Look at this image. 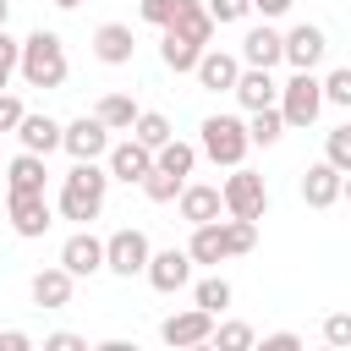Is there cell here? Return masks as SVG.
Returning a JSON list of instances; mask_svg holds the SVG:
<instances>
[{
  "instance_id": "12",
  "label": "cell",
  "mask_w": 351,
  "mask_h": 351,
  "mask_svg": "<svg viewBox=\"0 0 351 351\" xmlns=\"http://www.w3.org/2000/svg\"><path fill=\"white\" fill-rule=\"evenodd\" d=\"M104 170H110V181H126V186H137V181L154 170V148H143L137 137H126V143H110V148H104Z\"/></svg>"
},
{
  "instance_id": "38",
  "label": "cell",
  "mask_w": 351,
  "mask_h": 351,
  "mask_svg": "<svg viewBox=\"0 0 351 351\" xmlns=\"http://www.w3.org/2000/svg\"><path fill=\"white\" fill-rule=\"evenodd\" d=\"M137 16H143L148 27H165V22L176 16V0H137Z\"/></svg>"
},
{
  "instance_id": "37",
  "label": "cell",
  "mask_w": 351,
  "mask_h": 351,
  "mask_svg": "<svg viewBox=\"0 0 351 351\" xmlns=\"http://www.w3.org/2000/svg\"><path fill=\"white\" fill-rule=\"evenodd\" d=\"M324 340H329L335 351H346V346H351V313H329V318H324Z\"/></svg>"
},
{
  "instance_id": "40",
  "label": "cell",
  "mask_w": 351,
  "mask_h": 351,
  "mask_svg": "<svg viewBox=\"0 0 351 351\" xmlns=\"http://www.w3.org/2000/svg\"><path fill=\"white\" fill-rule=\"evenodd\" d=\"M16 121H22V99L0 88V137H5V132H16Z\"/></svg>"
},
{
  "instance_id": "20",
  "label": "cell",
  "mask_w": 351,
  "mask_h": 351,
  "mask_svg": "<svg viewBox=\"0 0 351 351\" xmlns=\"http://www.w3.org/2000/svg\"><path fill=\"white\" fill-rule=\"evenodd\" d=\"M236 60H241V66H263V71H274V66H280V27H269V22L247 27Z\"/></svg>"
},
{
  "instance_id": "45",
  "label": "cell",
  "mask_w": 351,
  "mask_h": 351,
  "mask_svg": "<svg viewBox=\"0 0 351 351\" xmlns=\"http://www.w3.org/2000/svg\"><path fill=\"white\" fill-rule=\"evenodd\" d=\"M49 5H55V11H77L82 0H49Z\"/></svg>"
},
{
  "instance_id": "14",
  "label": "cell",
  "mask_w": 351,
  "mask_h": 351,
  "mask_svg": "<svg viewBox=\"0 0 351 351\" xmlns=\"http://www.w3.org/2000/svg\"><path fill=\"white\" fill-rule=\"evenodd\" d=\"M236 71H241V60H236L230 49H214V44H203V55H197V66H192V77H197L203 93H230Z\"/></svg>"
},
{
  "instance_id": "39",
  "label": "cell",
  "mask_w": 351,
  "mask_h": 351,
  "mask_svg": "<svg viewBox=\"0 0 351 351\" xmlns=\"http://www.w3.org/2000/svg\"><path fill=\"white\" fill-rule=\"evenodd\" d=\"M16 44H22V38H11V33L0 27V88H11V77H16Z\"/></svg>"
},
{
  "instance_id": "41",
  "label": "cell",
  "mask_w": 351,
  "mask_h": 351,
  "mask_svg": "<svg viewBox=\"0 0 351 351\" xmlns=\"http://www.w3.org/2000/svg\"><path fill=\"white\" fill-rule=\"evenodd\" d=\"M44 351H88V340L71 329H55V335H44Z\"/></svg>"
},
{
  "instance_id": "42",
  "label": "cell",
  "mask_w": 351,
  "mask_h": 351,
  "mask_svg": "<svg viewBox=\"0 0 351 351\" xmlns=\"http://www.w3.org/2000/svg\"><path fill=\"white\" fill-rule=\"evenodd\" d=\"M263 351H302V335L280 329V335H263Z\"/></svg>"
},
{
  "instance_id": "44",
  "label": "cell",
  "mask_w": 351,
  "mask_h": 351,
  "mask_svg": "<svg viewBox=\"0 0 351 351\" xmlns=\"http://www.w3.org/2000/svg\"><path fill=\"white\" fill-rule=\"evenodd\" d=\"M33 340L22 335V329H0V351H27Z\"/></svg>"
},
{
  "instance_id": "19",
  "label": "cell",
  "mask_w": 351,
  "mask_h": 351,
  "mask_svg": "<svg viewBox=\"0 0 351 351\" xmlns=\"http://www.w3.org/2000/svg\"><path fill=\"white\" fill-rule=\"evenodd\" d=\"M132 55H137V38H132L126 22H99V27H93V60H104V66H132Z\"/></svg>"
},
{
  "instance_id": "3",
  "label": "cell",
  "mask_w": 351,
  "mask_h": 351,
  "mask_svg": "<svg viewBox=\"0 0 351 351\" xmlns=\"http://www.w3.org/2000/svg\"><path fill=\"white\" fill-rule=\"evenodd\" d=\"M247 148L252 143H247V121L241 115H225V110L203 115V126H197V154L203 159H214V165L230 170V165H247Z\"/></svg>"
},
{
  "instance_id": "32",
  "label": "cell",
  "mask_w": 351,
  "mask_h": 351,
  "mask_svg": "<svg viewBox=\"0 0 351 351\" xmlns=\"http://www.w3.org/2000/svg\"><path fill=\"white\" fill-rule=\"evenodd\" d=\"M324 159H329L340 176H351V121H340V126L324 132Z\"/></svg>"
},
{
  "instance_id": "24",
  "label": "cell",
  "mask_w": 351,
  "mask_h": 351,
  "mask_svg": "<svg viewBox=\"0 0 351 351\" xmlns=\"http://www.w3.org/2000/svg\"><path fill=\"white\" fill-rule=\"evenodd\" d=\"M197 55H203V44H192V38H186V33H176V27H159V60H165V71L192 77Z\"/></svg>"
},
{
  "instance_id": "26",
  "label": "cell",
  "mask_w": 351,
  "mask_h": 351,
  "mask_svg": "<svg viewBox=\"0 0 351 351\" xmlns=\"http://www.w3.org/2000/svg\"><path fill=\"white\" fill-rule=\"evenodd\" d=\"M93 115L104 121V132H132V121H137V99H132V93H104V99L93 104Z\"/></svg>"
},
{
  "instance_id": "31",
  "label": "cell",
  "mask_w": 351,
  "mask_h": 351,
  "mask_svg": "<svg viewBox=\"0 0 351 351\" xmlns=\"http://www.w3.org/2000/svg\"><path fill=\"white\" fill-rule=\"evenodd\" d=\"M208 346H219V351H252V346H258V335H252V324H241V318H230V324H219V318H214Z\"/></svg>"
},
{
  "instance_id": "36",
  "label": "cell",
  "mask_w": 351,
  "mask_h": 351,
  "mask_svg": "<svg viewBox=\"0 0 351 351\" xmlns=\"http://www.w3.org/2000/svg\"><path fill=\"white\" fill-rule=\"evenodd\" d=\"M203 5H208L214 27H219V22H247V16H252V5H247V0H203Z\"/></svg>"
},
{
  "instance_id": "23",
  "label": "cell",
  "mask_w": 351,
  "mask_h": 351,
  "mask_svg": "<svg viewBox=\"0 0 351 351\" xmlns=\"http://www.w3.org/2000/svg\"><path fill=\"white\" fill-rule=\"evenodd\" d=\"M0 176H5V186L11 192H44L49 186V165H44V154H11L5 165H0Z\"/></svg>"
},
{
  "instance_id": "21",
  "label": "cell",
  "mask_w": 351,
  "mask_h": 351,
  "mask_svg": "<svg viewBox=\"0 0 351 351\" xmlns=\"http://www.w3.org/2000/svg\"><path fill=\"white\" fill-rule=\"evenodd\" d=\"M230 93H236L241 110H263V104H274L280 82H274V71H263V66H241L236 82H230Z\"/></svg>"
},
{
  "instance_id": "6",
  "label": "cell",
  "mask_w": 351,
  "mask_h": 351,
  "mask_svg": "<svg viewBox=\"0 0 351 351\" xmlns=\"http://www.w3.org/2000/svg\"><path fill=\"white\" fill-rule=\"evenodd\" d=\"M324 55H329V33L318 22H296L291 33H280V60L291 71H318Z\"/></svg>"
},
{
  "instance_id": "28",
  "label": "cell",
  "mask_w": 351,
  "mask_h": 351,
  "mask_svg": "<svg viewBox=\"0 0 351 351\" xmlns=\"http://www.w3.org/2000/svg\"><path fill=\"white\" fill-rule=\"evenodd\" d=\"M230 302H236V291H230L225 274H203V280L192 285V307H203V313H214V318H219Z\"/></svg>"
},
{
  "instance_id": "7",
  "label": "cell",
  "mask_w": 351,
  "mask_h": 351,
  "mask_svg": "<svg viewBox=\"0 0 351 351\" xmlns=\"http://www.w3.org/2000/svg\"><path fill=\"white\" fill-rule=\"evenodd\" d=\"M148 236L137 230V225H126V230H115V236H104V274H115V280H132V274H143V263H148Z\"/></svg>"
},
{
  "instance_id": "16",
  "label": "cell",
  "mask_w": 351,
  "mask_h": 351,
  "mask_svg": "<svg viewBox=\"0 0 351 351\" xmlns=\"http://www.w3.org/2000/svg\"><path fill=\"white\" fill-rule=\"evenodd\" d=\"M176 208H181V219H186V225H203V219H219V214H225V203H219V186H214V181H181Z\"/></svg>"
},
{
  "instance_id": "33",
  "label": "cell",
  "mask_w": 351,
  "mask_h": 351,
  "mask_svg": "<svg viewBox=\"0 0 351 351\" xmlns=\"http://www.w3.org/2000/svg\"><path fill=\"white\" fill-rule=\"evenodd\" d=\"M181 181H186V176H170V170H159V165H154V170H148L137 186H143V197H148V203H176Z\"/></svg>"
},
{
  "instance_id": "10",
  "label": "cell",
  "mask_w": 351,
  "mask_h": 351,
  "mask_svg": "<svg viewBox=\"0 0 351 351\" xmlns=\"http://www.w3.org/2000/svg\"><path fill=\"white\" fill-rule=\"evenodd\" d=\"M143 280H148L159 296H176V291H186V285H192V258H186V247L148 252V263H143Z\"/></svg>"
},
{
  "instance_id": "9",
  "label": "cell",
  "mask_w": 351,
  "mask_h": 351,
  "mask_svg": "<svg viewBox=\"0 0 351 351\" xmlns=\"http://www.w3.org/2000/svg\"><path fill=\"white\" fill-rule=\"evenodd\" d=\"M60 269H66L71 280H93V274H104V236H93L88 225L71 230V236L60 241Z\"/></svg>"
},
{
  "instance_id": "17",
  "label": "cell",
  "mask_w": 351,
  "mask_h": 351,
  "mask_svg": "<svg viewBox=\"0 0 351 351\" xmlns=\"http://www.w3.org/2000/svg\"><path fill=\"white\" fill-rule=\"evenodd\" d=\"M186 258H192V263H203V269H219V263L230 258V236H225V219H203V225H192Z\"/></svg>"
},
{
  "instance_id": "27",
  "label": "cell",
  "mask_w": 351,
  "mask_h": 351,
  "mask_svg": "<svg viewBox=\"0 0 351 351\" xmlns=\"http://www.w3.org/2000/svg\"><path fill=\"white\" fill-rule=\"evenodd\" d=\"M280 137H285V121H280V110H274V104L247 110V143H252V148H274Z\"/></svg>"
},
{
  "instance_id": "35",
  "label": "cell",
  "mask_w": 351,
  "mask_h": 351,
  "mask_svg": "<svg viewBox=\"0 0 351 351\" xmlns=\"http://www.w3.org/2000/svg\"><path fill=\"white\" fill-rule=\"evenodd\" d=\"M225 236H230V258H241V252L258 247V219H236V214H225Z\"/></svg>"
},
{
  "instance_id": "47",
  "label": "cell",
  "mask_w": 351,
  "mask_h": 351,
  "mask_svg": "<svg viewBox=\"0 0 351 351\" xmlns=\"http://www.w3.org/2000/svg\"><path fill=\"white\" fill-rule=\"evenodd\" d=\"M0 165H5V159H0Z\"/></svg>"
},
{
  "instance_id": "15",
  "label": "cell",
  "mask_w": 351,
  "mask_h": 351,
  "mask_svg": "<svg viewBox=\"0 0 351 351\" xmlns=\"http://www.w3.org/2000/svg\"><path fill=\"white\" fill-rule=\"evenodd\" d=\"M340 192H346V176H340L329 159L307 165V176H302V203H307V208H335Z\"/></svg>"
},
{
  "instance_id": "25",
  "label": "cell",
  "mask_w": 351,
  "mask_h": 351,
  "mask_svg": "<svg viewBox=\"0 0 351 351\" xmlns=\"http://www.w3.org/2000/svg\"><path fill=\"white\" fill-rule=\"evenodd\" d=\"M165 27L186 33L192 44H208V38H214V16H208V5H203V0H176V16H170Z\"/></svg>"
},
{
  "instance_id": "18",
  "label": "cell",
  "mask_w": 351,
  "mask_h": 351,
  "mask_svg": "<svg viewBox=\"0 0 351 351\" xmlns=\"http://www.w3.org/2000/svg\"><path fill=\"white\" fill-rule=\"evenodd\" d=\"M71 291H77V280H71L60 263H49V269H38V274L27 280V296H33V307H49V313L71 307Z\"/></svg>"
},
{
  "instance_id": "5",
  "label": "cell",
  "mask_w": 351,
  "mask_h": 351,
  "mask_svg": "<svg viewBox=\"0 0 351 351\" xmlns=\"http://www.w3.org/2000/svg\"><path fill=\"white\" fill-rule=\"evenodd\" d=\"M219 203L236 219H263L269 214V181L258 170H247V165H230V176L219 181Z\"/></svg>"
},
{
  "instance_id": "43",
  "label": "cell",
  "mask_w": 351,
  "mask_h": 351,
  "mask_svg": "<svg viewBox=\"0 0 351 351\" xmlns=\"http://www.w3.org/2000/svg\"><path fill=\"white\" fill-rule=\"evenodd\" d=\"M252 11H263V22H274V16H285L291 11V0H247Z\"/></svg>"
},
{
  "instance_id": "4",
  "label": "cell",
  "mask_w": 351,
  "mask_h": 351,
  "mask_svg": "<svg viewBox=\"0 0 351 351\" xmlns=\"http://www.w3.org/2000/svg\"><path fill=\"white\" fill-rule=\"evenodd\" d=\"M274 110L285 121V132H307L318 115H324V93H318V77L313 71H291L274 93Z\"/></svg>"
},
{
  "instance_id": "8",
  "label": "cell",
  "mask_w": 351,
  "mask_h": 351,
  "mask_svg": "<svg viewBox=\"0 0 351 351\" xmlns=\"http://www.w3.org/2000/svg\"><path fill=\"white\" fill-rule=\"evenodd\" d=\"M5 219H11V230H16L22 241H38V236L55 225V203H49L44 192H11V197H5Z\"/></svg>"
},
{
  "instance_id": "2",
  "label": "cell",
  "mask_w": 351,
  "mask_h": 351,
  "mask_svg": "<svg viewBox=\"0 0 351 351\" xmlns=\"http://www.w3.org/2000/svg\"><path fill=\"white\" fill-rule=\"evenodd\" d=\"M16 77H22L27 88H60V82L71 77L66 38H60V33H49V27L27 33V38L16 44Z\"/></svg>"
},
{
  "instance_id": "29",
  "label": "cell",
  "mask_w": 351,
  "mask_h": 351,
  "mask_svg": "<svg viewBox=\"0 0 351 351\" xmlns=\"http://www.w3.org/2000/svg\"><path fill=\"white\" fill-rule=\"evenodd\" d=\"M154 165H159V170H170V176H192V170H197V143L170 137V143H159V148H154Z\"/></svg>"
},
{
  "instance_id": "46",
  "label": "cell",
  "mask_w": 351,
  "mask_h": 351,
  "mask_svg": "<svg viewBox=\"0 0 351 351\" xmlns=\"http://www.w3.org/2000/svg\"><path fill=\"white\" fill-rule=\"evenodd\" d=\"M5 22H11V0H0V27H5Z\"/></svg>"
},
{
  "instance_id": "30",
  "label": "cell",
  "mask_w": 351,
  "mask_h": 351,
  "mask_svg": "<svg viewBox=\"0 0 351 351\" xmlns=\"http://www.w3.org/2000/svg\"><path fill=\"white\" fill-rule=\"evenodd\" d=\"M132 137H137L143 148H159V143H170V137H176V126H170V115H159V110H137Z\"/></svg>"
},
{
  "instance_id": "34",
  "label": "cell",
  "mask_w": 351,
  "mask_h": 351,
  "mask_svg": "<svg viewBox=\"0 0 351 351\" xmlns=\"http://www.w3.org/2000/svg\"><path fill=\"white\" fill-rule=\"evenodd\" d=\"M318 93H324V104L351 110V66H335L329 77H318Z\"/></svg>"
},
{
  "instance_id": "22",
  "label": "cell",
  "mask_w": 351,
  "mask_h": 351,
  "mask_svg": "<svg viewBox=\"0 0 351 351\" xmlns=\"http://www.w3.org/2000/svg\"><path fill=\"white\" fill-rule=\"evenodd\" d=\"M11 137H16L27 154H44V159H49V154L60 148V121H55V115H33V110H22V121H16Z\"/></svg>"
},
{
  "instance_id": "1",
  "label": "cell",
  "mask_w": 351,
  "mask_h": 351,
  "mask_svg": "<svg viewBox=\"0 0 351 351\" xmlns=\"http://www.w3.org/2000/svg\"><path fill=\"white\" fill-rule=\"evenodd\" d=\"M104 192H110V170L99 159H71V170L60 176V192H55V214L71 225H93L104 214Z\"/></svg>"
},
{
  "instance_id": "11",
  "label": "cell",
  "mask_w": 351,
  "mask_h": 351,
  "mask_svg": "<svg viewBox=\"0 0 351 351\" xmlns=\"http://www.w3.org/2000/svg\"><path fill=\"white\" fill-rule=\"evenodd\" d=\"M60 148H66L71 159H104L110 132H104L99 115H77V121H60Z\"/></svg>"
},
{
  "instance_id": "13",
  "label": "cell",
  "mask_w": 351,
  "mask_h": 351,
  "mask_svg": "<svg viewBox=\"0 0 351 351\" xmlns=\"http://www.w3.org/2000/svg\"><path fill=\"white\" fill-rule=\"evenodd\" d=\"M208 329H214V313H203V307H181V313H170L165 324H159V340L165 346H208Z\"/></svg>"
}]
</instances>
